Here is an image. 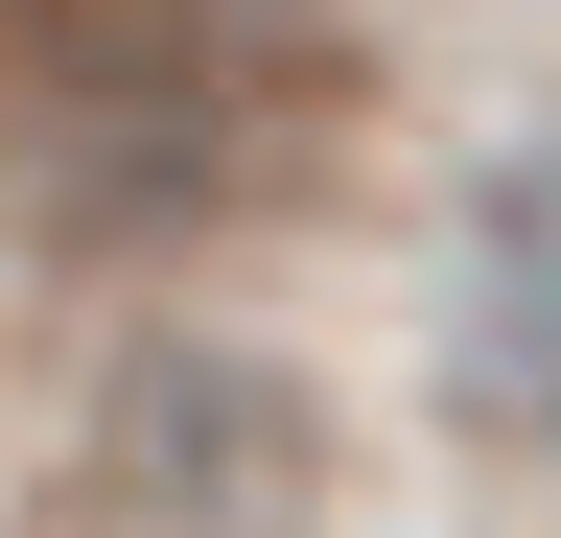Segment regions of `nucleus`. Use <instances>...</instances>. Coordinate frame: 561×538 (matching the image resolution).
Segmentation results:
<instances>
[{
    "label": "nucleus",
    "mask_w": 561,
    "mask_h": 538,
    "mask_svg": "<svg viewBox=\"0 0 561 538\" xmlns=\"http://www.w3.org/2000/svg\"><path fill=\"white\" fill-rule=\"evenodd\" d=\"M305 141H328V71H305V47H257L234 0L70 24L47 71H24V164H47V211H117V234H164V211H257Z\"/></svg>",
    "instance_id": "obj_1"
},
{
    "label": "nucleus",
    "mask_w": 561,
    "mask_h": 538,
    "mask_svg": "<svg viewBox=\"0 0 561 538\" xmlns=\"http://www.w3.org/2000/svg\"><path fill=\"white\" fill-rule=\"evenodd\" d=\"M94 492H117V538H280L328 492V422L280 398V352H140L94 422Z\"/></svg>",
    "instance_id": "obj_2"
},
{
    "label": "nucleus",
    "mask_w": 561,
    "mask_h": 538,
    "mask_svg": "<svg viewBox=\"0 0 561 538\" xmlns=\"http://www.w3.org/2000/svg\"><path fill=\"white\" fill-rule=\"evenodd\" d=\"M445 422L491 468H561V141H515L445 211Z\"/></svg>",
    "instance_id": "obj_3"
}]
</instances>
